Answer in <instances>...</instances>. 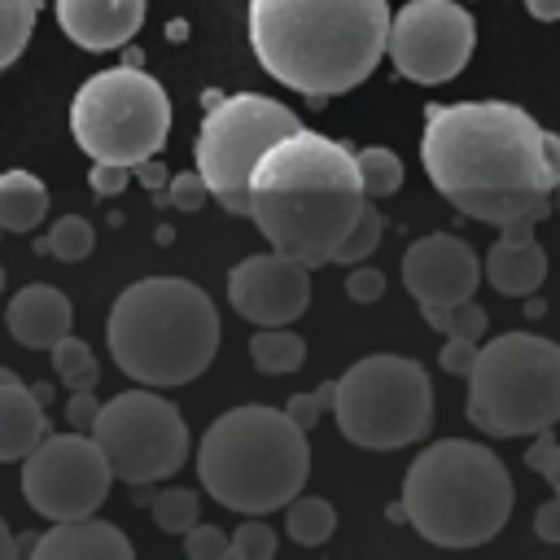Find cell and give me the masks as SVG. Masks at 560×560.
<instances>
[{"label":"cell","instance_id":"obj_1","mask_svg":"<svg viewBox=\"0 0 560 560\" xmlns=\"http://www.w3.org/2000/svg\"><path fill=\"white\" fill-rule=\"evenodd\" d=\"M420 162L459 214L494 228L521 219L542 223L551 214L547 192L560 175V136L542 131L512 101L429 105Z\"/></svg>","mask_w":560,"mask_h":560},{"label":"cell","instance_id":"obj_43","mask_svg":"<svg viewBox=\"0 0 560 560\" xmlns=\"http://www.w3.org/2000/svg\"><path fill=\"white\" fill-rule=\"evenodd\" d=\"M0 560H13V534L4 521H0Z\"/></svg>","mask_w":560,"mask_h":560},{"label":"cell","instance_id":"obj_45","mask_svg":"<svg viewBox=\"0 0 560 560\" xmlns=\"http://www.w3.org/2000/svg\"><path fill=\"white\" fill-rule=\"evenodd\" d=\"M315 398H319V407H332V381H324V385L315 389Z\"/></svg>","mask_w":560,"mask_h":560},{"label":"cell","instance_id":"obj_31","mask_svg":"<svg viewBox=\"0 0 560 560\" xmlns=\"http://www.w3.org/2000/svg\"><path fill=\"white\" fill-rule=\"evenodd\" d=\"M276 547H280L276 529L262 525L258 516H249L245 525H236V534L228 538V556H232V560H271Z\"/></svg>","mask_w":560,"mask_h":560},{"label":"cell","instance_id":"obj_10","mask_svg":"<svg viewBox=\"0 0 560 560\" xmlns=\"http://www.w3.org/2000/svg\"><path fill=\"white\" fill-rule=\"evenodd\" d=\"M298 114L262 92H236L219 96L206 105L201 131H197V175L206 192L228 210V214H249V171L254 162L289 131H298Z\"/></svg>","mask_w":560,"mask_h":560},{"label":"cell","instance_id":"obj_19","mask_svg":"<svg viewBox=\"0 0 560 560\" xmlns=\"http://www.w3.org/2000/svg\"><path fill=\"white\" fill-rule=\"evenodd\" d=\"M74 324V306L61 289L52 284H26L9 298V311H4V328L18 346H31V350H48L57 337H66Z\"/></svg>","mask_w":560,"mask_h":560},{"label":"cell","instance_id":"obj_47","mask_svg":"<svg viewBox=\"0 0 560 560\" xmlns=\"http://www.w3.org/2000/svg\"><path fill=\"white\" fill-rule=\"evenodd\" d=\"M0 289H4V267H0Z\"/></svg>","mask_w":560,"mask_h":560},{"label":"cell","instance_id":"obj_42","mask_svg":"<svg viewBox=\"0 0 560 560\" xmlns=\"http://www.w3.org/2000/svg\"><path fill=\"white\" fill-rule=\"evenodd\" d=\"M525 9L538 22H560V0H525Z\"/></svg>","mask_w":560,"mask_h":560},{"label":"cell","instance_id":"obj_32","mask_svg":"<svg viewBox=\"0 0 560 560\" xmlns=\"http://www.w3.org/2000/svg\"><path fill=\"white\" fill-rule=\"evenodd\" d=\"M184 556L188 560H228V534L219 525H188L184 529Z\"/></svg>","mask_w":560,"mask_h":560},{"label":"cell","instance_id":"obj_9","mask_svg":"<svg viewBox=\"0 0 560 560\" xmlns=\"http://www.w3.org/2000/svg\"><path fill=\"white\" fill-rule=\"evenodd\" d=\"M171 131V96L140 66H114L79 83L70 101V136L92 162L136 166L162 153Z\"/></svg>","mask_w":560,"mask_h":560},{"label":"cell","instance_id":"obj_6","mask_svg":"<svg viewBox=\"0 0 560 560\" xmlns=\"http://www.w3.org/2000/svg\"><path fill=\"white\" fill-rule=\"evenodd\" d=\"M398 508L433 547H481L512 516V477L490 446L442 438L411 459Z\"/></svg>","mask_w":560,"mask_h":560},{"label":"cell","instance_id":"obj_36","mask_svg":"<svg viewBox=\"0 0 560 560\" xmlns=\"http://www.w3.org/2000/svg\"><path fill=\"white\" fill-rule=\"evenodd\" d=\"M472 359H477V341H464V337H446V346L438 350V363L451 376H468Z\"/></svg>","mask_w":560,"mask_h":560},{"label":"cell","instance_id":"obj_34","mask_svg":"<svg viewBox=\"0 0 560 560\" xmlns=\"http://www.w3.org/2000/svg\"><path fill=\"white\" fill-rule=\"evenodd\" d=\"M381 293H385V276H381L376 267H359V271L346 276V298H350V302L372 306V302H381Z\"/></svg>","mask_w":560,"mask_h":560},{"label":"cell","instance_id":"obj_4","mask_svg":"<svg viewBox=\"0 0 560 560\" xmlns=\"http://www.w3.org/2000/svg\"><path fill=\"white\" fill-rule=\"evenodd\" d=\"M109 354L136 385L171 389L197 381L219 350V311L206 289L179 276L127 284L105 324Z\"/></svg>","mask_w":560,"mask_h":560},{"label":"cell","instance_id":"obj_37","mask_svg":"<svg viewBox=\"0 0 560 560\" xmlns=\"http://www.w3.org/2000/svg\"><path fill=\"white\" fill-rule=\"evenodd\" d=\"M96 411H101V402L92 398V389H70V402H66V420H70V429L88 433L92 420H96Z\"/></svg>","mask_w":560,"mask_h":560},{"label":"cell","instance_id":"obj_11","mask_svg":"<svg viewBox=\"0 0 560 560\" xmlns=\"http://www.w3.org/2000/svg\"><path fill=\"white\" fill-rule=\"evenodd\" d=\"M88 433L101 446L109 472L127 486L162 481L188 459V424L179 407L158 389H127L101 402Z\"/></svg>","mask_w":560,"mask_h":560},{"label":"cell","instance_id":"obj_33","mask_svg":"<svg viewBox=\"0 0 560 560\" xmlns=\"http://www.w3.org/2000/svg\"><path fill=\"white\" fill-rule=\"evenodd\" d=\"M206 197H210V192H206V184H201L197 171H179V175H171V179H166V192H162V201L175 206V210H201Z\"/></svg>","mask_w":560,"mask_h":560},{"label":"cell","instance_id":"obj_22","mask_svg":"<svg viewBox=\"0 0 560 560\" xmlns=\"http://www.w3.org/2000/svg\"><path fill=\"white\" fill-rule=\"evenodd\" d=\"M249 359L262 376H289L306 363V341L298 332H289L284 324L280 328H258L249 337Z\"/></svg>","mask_w":560,"mask_h":560},{"label":"cell","instance_id":"obj_26","mask_svg":"<svg viewBox=\"0 0 560 560\" xmlns=\"http://www.w3.org/2000/svg\"><path fill=\"white\" fill-rule=\"evenodd\" d=\"M92 245H96V232H92V223L83 219V214H61L52 228H48V236H39V254H52V258H61V262H83L88 254H92Z\"/></svg>","mask_w":560,"mask_h":560},{"label":"cell","instance_id":"obj_39","mask_svg":"<svg viewBox=\"0 0 560 560\" xmlns=\"http://www.w3.org/2000/svg\"><path fill=\"white\" fill-rule=\"evenodd\" d=\"M556 446H560L556 433H551V429H538V433H534V446L525 451V464H529L534 472H547L551 459H556Z\"/></svg>","mask_w":560,"mask_h":560},{"label":"cell","instance_id":"obj_17","mask_svg":"<svg viewBox=\"0 0 560 560\" xmlns=\"http://www.w3.org/2000/svg\"><path fill=\"white\" fill-rule=\"evenodd\" d=\"M534 228L538 223H525V219L499 228V241L490 245V254L481 262V276L494 293L525 298V293H538V284L547 280V254L534 241Z\"/></svg>","mask_w":560,"mask_h":560},{"label":"cell","instance_id":"obj_8","mask_svg":"<svg viewBox=\"0 0 560 560\" xmlns=\"http://www.w3.org/2000/svg\"><path fill=\"white\" fill-rule=\"evenodd\" d=\"M332 420L350 446H411L433 424L429 372L407 354H368L332 381Z\"/></svg>","mask_w":560,"mask_h":560},{"label":"cell","instance_id":"obj_14","mask_svg":"<svg viewBox=\"0 0 560 560\" xmlns=\"http://www.w3.org/2000/svg\"><path fill=\"white\" fill-rule=\"evenodd\" d=\"M228 302L241 319L258 328H280L306 315L311 306V280L306 267L280 249L249 254L228 271Z\"/></svg>","mask_w":560,"mask_h":560},{"label":"cell","instance_id":"obj_12","mask_svg":"<svg viewBox=\"0 0 560 560\" xmlns=\"http://www.w3.org/2000/svg\"><path fill=\"white\" fill-rule=\"evenodd\" d=\"M109 464L92 433H44L22 455V494L44 521L92 516L109 494Z\"/></svg>","mask_w":560,"mask_h":560},{"label":"cell","instance_id":"obj_2","mask_svg":"<svg viewBox=\"0 0 560 560\" xmlns=\"http://www.w3.org/2000/svg\"><path fill=\"white\" fill-rule=\"evenodd\" d=\"M245 197L249 219L258 223L267 245L298 258L302 267L332 262L341 236L354 228L368 201L354 149L306 127L280 136L254 162Z\"/></svg>","mask_w":560,"mask_h":560},{"label":"cell","instance_id":"obj_41","mask_svg":"<svg viewBox=\"0 0 560 560\" xmlns=\"http://www.w3.org/2000/svg\"><path fill=\"white\" fill-rule=\"evenodd\" d=\"M131 171L140 175V184H144L149 192H162V188H166V179H171V171L158 162V153H153V158H144V162H136Z\"/></svg>","mask_w":560,"mask_h":560},{"label":"cell","instance_id":"obj_27","mask_svg":"<svg viewBox=\"0 0 560 560\" xmlns=\"http://www.w3.org/2000/svg\"><path fill=\"white\" fill-rule=\"evenodd\" d=\"M39 22V0H0V70L22 57Z\"/></svg>","mask_w":560,"mask_h":560},{"label":"cell","instance_id":"obj_29","mask_svg":"<svg viewBox=\"0 0 560 560\" xmlns=\"http://www.w3.org/2000/svg\"><path fill=\"white\" fill-rule=\"evenodd\" d=\"M149 512H153V525H158L162 534H184V529L197 521L201 499H197V490H188V486H171V490H158V494H153Z\"/></svg>","mask_w":560,"mask_h":560},{"label":"cell","instance_id":"obj_30","mask_svg":"<svg viewBox=\"0 0 560 560\" xmlns=\"http://www.w3.org/2000/svg\"><path fill=\"white\" fill-rule=\"evenodd\" d=\"M381 232H385V219H381V210L372 206V201H363V210H359V219H354V228L341 236V245H337V254H332V262H363L376 245H381Z\"/></svg>","mask_w":560,"mask_h":560},{"label":"cell","instance_id":"obj_24","mask_svg":"<svg viewBox=\"0 0 560 560\" xmlns=\"http://www.w3.org/2000/svg\"><path fill=\"white\" fill-rule=\"evenodd\" d=\"M48 354H52V372H57V381L66 385V389H96V381H101V363H96V354H92V346L88 341H79V337H57L52 346H48Z\"/></svg>","mask_w":560,"mask_h":560},{"label":"cell","instance_id":"obj_40","mask_svg":"<svg viewBox=\"0 0 560 560\" xmlns=\"http://www.w3.org/2000/svg\"><path fill=\"white\" fill-rule=\"evenodd\" d=\"M534 534H538L542 542H556V547H560V499H556V494L534 512Z\"/></svg>","mask_w":560,"mask_h":560},{"label":"cell","instance_id":"obj_38","mask_svg":"<svg viewBox=\"0 0 560 560\" xmlns=\"http://www.w3.org/2000/svg\"><path fill=\"white\" fill-rule=\"evenodd\" d=\"M319 411H324V407H319V398H315V394H293V398L284 402V416H289L302 433H311V429H315Z\"/></svg>","mask_w":560,"mask_h":560},{"label":"cell","instance_id":"obj_21","mask_svg":"<svg viewBox=\"0 0 560 560\" xmlns=\"http://www.w3.org/2000/svg\"><path fill=\"white\" fill-rule=\"evenodd\" d=\"M48 214V188L39 175L13 166L0 175V232H31Z\"/></svg>","mask_w":560,"mask_h":560},{"label":"cell","instance_id":"obj_46","mask_svg":"<svg viewBox=\"0 0 560 560\" xmlns=\"http://www.w3.org/2000/svg\"><path fill=\"white\" fill-rule=\"evenodd\" d=\"M547 197H551V210H560V175H556V184H551V192H547Z\"/></svg>","mask_w":560,"mask_h":560},{"label":"cell","instance_id":"obj_25","mask_svg":"<svg viewBox=\"0 0 560 560\" xmlns=\"http://www.w3.org/2000/svg\"><path fill=\"white\" fill-rule=\"evenodd\" d=\"M354 166H359V184H363V197L368 201H381L389 192L402 188V158L394 149H381V144H368L354 153Z\"/></svg>","mask_w":560,"mask_h":560},{"label":"cell","instance_id":"obj_44","mask_svg":"<svg viewBox=\"0 0 560 560\" xmlns=\"http://www.w3.org/2000/svg\"><path fill=\"white\" fill-rule=\"evenodd\" d=\"M542 477L551 481V490H556V499H560V446H556V459H551V468H547Z\"/></svg>","mask_w":560,"mask_h":560},{"label":"cell","instance_id":"obj_5","mask_svg":"<svg viewBox=\"0 0 560 560\" xmlns=\"http://www.w3.org/2000/svg\"><path fill=\"white\" fill-rule=\"evenodd\" d=\"M311 472L306 433L276 407L245 402L210 420L197 446V477L214 503L241 516L284 508Z\"/></svg>","mask_w":560,"mask_h":560},{"label":"cell","instance_id":"obj_15","mask_svg":"<svg viewBox=\"0 0 560 560\" xmlns=\"http://www.w3.org/2000/svg\"><path fill=\"white\" fill-rule=\"evenodd\" d=\"M402 284L420 306H446L464 302L481 284V258L477 249L455 232H429L407 245L402 254Z\"/></svg>","mask_w":560,"mask_h":560},{"label":"cell","instance_id":"obj_13","mask_svg":"<svg viewBox=\"0 0 560 560\" xmlns=\"http://www.w3.org/2000/svg\"><path fill=\"white\" fill-rule=\"evenodd\" d=\"M477 44V22L455 0H407L385 31V52L394 70L411 83L455 79Z\"/></svg>","mask_w":560,"mask_h":560},{"label":"cell","instance_id":"obj_16","mask_svg":"<svg viewBox=\"0 0 560 560\" xmlns=\"http://www.w3.org/2000/svg\"><path fill=\"white\" fill-rule=\"evenodd\" d=\"M52 9L70 44L88 52L122 48L144 26V0H52Z\"/></svg>","mask_w":560,"mask_h":560},{"label":"cell","instance_id":"obj_18","mask_svg":"<svg viewBox=\"0 0 560 560\" xmlns=\"http://www.w3.org/2000/svg\"><path fill=\"white\" fill-rule=\"evenodd\" d=\"M136 547L131 538L96 516H70V521H52L35 542H31V560H131Z\"/></svg>","mask_w":560,"mask_h":560},{"label":"cell","instance_id":"obj_35","mask_svg":"<svg viewBox=\"0 0 560 560\" xmlns=\"http://www.w3.org/2000/svg\"><path fill=\"white\" fill-rule=\"evenodd\" d=\"M92 192L96 197H118L131 179V166H118V162H92Z\"/></svg>","mask_w":560,"mask_h":560},{"label":"cell","instance_id":"obj_20","mask_svg":"<svg viewBox=\"0 0 560 560\" xmlns=\"http://www.w3.org/2000/svg\"><path fill=\"white\" fill-rule=\"evenodd\" d=\"M44 433H48L44 402L26 381L0 368V464H18Z\"/></svg>","mask_w":560,"mask_h":560},{"label":"cell","instance_id":"obj_3","mask_svg":"<svg viewBox=\"0 0 560 560\" xmlns=\"http://www.w3.org/2000/svg\"><path fill=\"white\" fill-rule=\"evenodd\" d=\"M385 0H249L258 66L302 96L359 88L385 57Z\"/></svg>","mask_w":560,"mask_h":560},{"label":"cell","instance_id":"obj_7","mask_svg":"<svg viewBox=\"0 0 560 560\" xmlns=\"http://www.w3.org/2000/svg\"><path fill=\"white\" fill-rule=\"evenodd\" d=\"M468 420L490 438H525L560 420V346L503 332L468 368Z\"/></svg>","mask_w":560,"mask_h":560},{"label":"cell","instance_id":"obj_23","mask_svg":"<svg viewBox=\"0 0 560 560\" xmlns=\"http://www.w3.org/2000/svg\"><path fill=\"white\" fill-rule=\"evenodd\" d=\"M284 508H289V512H284V529H289V538H293L298 547H319V542L332 538V529H337V512H332L328 499L293 494Z\"/></svg>","mask_w":560,"mask_h":560},{"label":"cell","instance_id":"obj_28","mask_svg":"<svg viewBox=\"0 0 560 560\" xmlns=\"http://www.w3.org/2000/svg\"><path fill=\"white\" fill-rule=\"evenodd\" d=\"M420 315L442 332V337H464V341H481L486 332V311L464 298V302H446V306H420Z\"/></svg>","mask_w":560,"mask_h":560}]
</instances>
